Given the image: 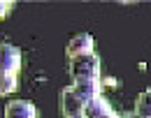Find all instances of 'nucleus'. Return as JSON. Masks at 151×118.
Wrapping results in <instances>:
<instances>
[{"instance_id": "7", "label": "nucleus", "mask_w": 151, "mask_h": 118, "mask_svg": "<svg viewBox=\"0 0 151 118\" xmlns=\"http://www.w3.org/2000/svg\"><path fill=\"white\" fill-rule=\"evenodd\" d=\"M84 53H93V37L88 33H79L70 39L68 44V56L75 58V56H84Z\"/></svg>"}, {"instance_id": "3", "label": "nucleus", "mask_w": 151, "mask_h": 118, "mask_svg": "<svg viewBox=\"0 0 151 118\" xmlns=\"http://www.w3.org/2000/svg\"><path fill=\"white\" fill-rule=\"evenodd\" d=\"M60 111L65 118L84 116V102L77 97V93L72 88H63L60 90Z\"/></svg>"}, {"instance_id": "10", "label": "nucleus", "mask_w": 151, "mask_h": 118, "mask_svg": "<svg viewBox=\"0 0 151 118\" xmlns=\"http://www.w3.org/2000/svg\"><path fill=\"white\" fill-rule=\"evenodd\" d=\"M12 7H14V2H5V0H0V19H2V16H7Z\"/></svg>"}, {"instance_id": "9", "label": "nucleus", "mask_w": 151, "mask_h": 118, "mask_svg": "<svg viewBox=\"0 0 151 118\" xmlns=\"http://www.w3.org/2000/svg\"><path fill=\"white\" fill-rule=\"evenodd\" d=\"M137 116L139 118H151V90H144L137 97Z\"/></svg>"}, {"instance_id": "8", "label": "nucleus", "mask_w": 151, "mask_h": 118, "mask_svg": "<svg viewBox=\"0 0 151 118\" xmlns=\"http://www.w3.org/2000/svg\"><path fill=\"white\" fill-rule=\"evenodd\" d=\"M17 88H19L17 86V74H9V72L0 70V95H9Z\"/></svg>"}, {"instance_id": "4", "label": "nucleus", "mask_w": 151, "mask_h": 118, "mask_svg": "<svg viewBox=\"0 0 151 118\" xmlns=\"http://www.w3.org/2000/svg\"><path fill=\"white\" fill-rule=\"evenodd\" d=\"M72 90L77 93V97L86 104L91 100L100 97V79H79V81H75Z\"/></svg>"}, {"instance_id": "6", "label": "nucleus", "mask_w": 151, "mask_h": 118, "mask_svg": "<svg viewBox=\"0 0 151 118\" xmlns=\"http://www.w3.org/2000/svg\"><path fill=\"white\" fill-rule=\"evenodd\" d=\"M84 118H116V114L112 111L109 102L100 95L84 104Z\"/></svg>"}, {"instance_id": "12", "label": "nucleus", "mask_w": 151, "mask_h": 118, "mask_svg": "<svg viewBox=\"0 0 151 118\" xmlns=\"http://www.w3.org/2000/svg\"><path fill=\"white\" fill-rule=\"evenodd\" d=\"M75 118H84V116H75Z\"/></svg>"}, {"instance_id": "1", "label": "nucleus", "mask_w": 151, "mask_h": 118, "mask_svg": "<svg viewBox=\"0 0 151 118\" xmlns=\"http://www.w3.org/2000/svg\"><path fill=\"white\" fill-rule=\"evenodd\" d=\"M70 74L75 81L79 79H100V60L95 53H84L70 58Z\"/></svg>"}, {"instance_id": "2", "label": "nucleus", "mask_w": 151, "mask_h": 118, "mask_svg": "<svg viewBox=\"0 0 151 118\" xmlns=\"http://www.w3.org/2000/svg\"><path fill=\"white\" fill-rule=\"evenodd\" d=\"M21 65H23V56H21V49L9 44V42H2L0 44V70L9 72V74H19Z\"/></svg>"}, {"instance_id": "5", "label": "nucleus", "mask_w": 151, "mask_h": 118, "mask_svg": "<svg viewBox=\"0 0 151 118\" xmlns=\"http://www.w3.org/2000/svg\"><path fill=\"white\" fill-rule=\"evenodd\" d=\"M5 118H37V109L30 100H14L5 107Z\"/></svg>"}, {"instance_id": "11", "label": "nucleus", "mask_w": 151, "mask_h": 118, "mask_svg": "<svg viewBox=\"0 0 151 118\" xmlns=\"http://www.w3.org/2000/svg\"><path fill=\"white\" fill-rule=\"evenodd\" d=\"M116 118H139L137 114H121V116H116Z\"/></svg>"}]
</instances>
